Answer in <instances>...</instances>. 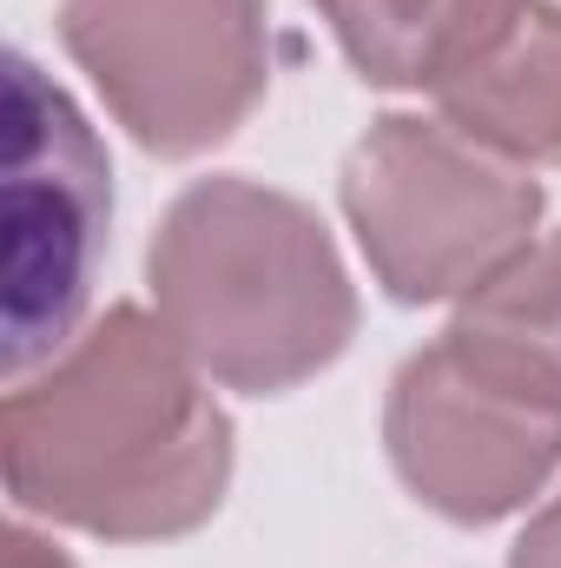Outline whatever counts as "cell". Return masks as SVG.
Returning a JSON list of instances; mask_svg holds the SVG:
<instances>
[{"label": "cell", "instance_id": "obj_1", "mask_svg": "<svg viewBox=\"0 0 561 568\" xmlns=\"http://www.w3.org/2000/svg\"><path fill=\"white\" fill-rule=\"evenodd\" d=\"M192 357L113 311L47 384L7 397V483L27 509L100 536H178L218 509L232 429Z\"/></svg>", "mask_w": 561, "mask_h": 568}, {"label": "cell", "instance_id": "obj_2", "mask_svg": "<svg viewBox=\"0 0 561 568\" xmlns=\"http://www.w3.org/2000/svg\"><path fill=\"white\" fill-rule=\"evenodd\" d=\"M152 291L165 337L232 390H284L324 371L357 324L324 225L245 179H205L172 205Z\"/></svg>", "mask_w": 561, "mask_h": 568}, {"label": "cell", "instance_id": "obj_3", "mask_svg": "<svg viewBox=\"0 0 561 568\" xmlns=\"http://www.w3.org/2000/svg\"><path fill=\"white\" fill-rule=\"evenodd\" d=\"M350 225L397 297L482 291L529 245L542 192L502 172L476 140L429 120H377L344 172Z\"/></svg>", "mask_w": 561, "mask_h": 568}, {"label": "cell", "instance_id": "obj_4", "mask_svg": "<svg viewBox=\"0 0 561 568\" xmlns=\"http://www.w3.org/2000/svg\"><path fill=\"white\" fill-rule=\"evenodd\" d=\"M390 449L422 503L456 523H489L561 463V384L456 324L404 364L390 390Z\"/></svg>", "mask_w": 561, "mask_h": 568}, {"label": "cell", "instance_id": "obj_5", "mask_svg": "<svg viewBox=\"0 0 561 568\" xmlns=\"http://www.w3.org/2000/svg\"><path fill=\"white\" fill-rule=\"evenodd\" d=\"M106 252V152L80 106L7 60V371L27 377L80 324Z\"/></svg>", "mask_w": 561, "mask_h": 568}, {"label": "cell", "instance_id": "obj_6", "mask_svg": "<svg viewBox=\"0 0 561 568\" xmlns=\"http://www.w3.org/2000/svg\"><path fill=\"white\" fill-rule=\"evenodd\" d=\"M60 33L159 152L225 140L272 73L258 0H67Z\"/></svg>", "mask_w": 561, "mask_h": 568}, {"label": "cell", "instance_id": "obj_7", "mask_svg": "<svg viewBox=\"0 0 561 568\" xmlns=\"http://www.w3.org/2000/svg\"><path fill=\"white\" fill-rule=\"evenodd\" d=\"M442 113L476 145L561 159V7L522 0L496 47L442 87Z\"/></svg>", "mask_w": 561, "mask_h": 568}, {"label": "cell", "instance_id": "obj_8", "mask_svg": "<svg viewBox=\"0 0 561 568\" xmlns=\"http://www.w3.org/2000/svg\"><path fill=\"white\" fill-rule=\"evenodd\" d=\"M344 53L377 87H449L469 73L522 0H317Z\"/></svg>", "mask_w": 561, "mask_h": 568}, {"label": "cell", "instance_id": "obj_9", "mask_svg": "<svg viewBox=\"0 0 561 568\" xmlns=\"http://www.w3.org/2000/svg\"><path fill=\"white\" fill-rule=\"evenodd\" d=\"M456 324L496 337L502 351L529 357L542 377L561 384V239L522 252L509 272H496Z\"/></svg>", "mask_w": 561, "mask_h": 568}, {"label": "cell", "instance_id": "obj_10", "mask_svg": "<svg viewBox=\"0 0 561 568\" xmlns=\"http://www.w3.org/2000/svg\"><path fill=\"white\" fill-rule=\"evenodd\" d=\"M516 568H561V503L522 536V549H516Z\"/></svg>", "mask_w": 561, "mask_h": 568}]
</instances>
